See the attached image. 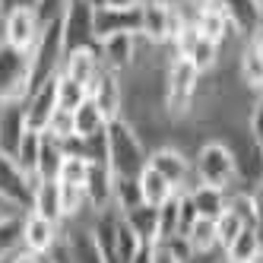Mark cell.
<instances>
[{
	"label": "cell",
	"mask_w": 263,
	"mask_h": 263,
	"mask_svg": "<svg viewBox=\"0 0 263 263\" xmlns=\"http://www.w3.org/2000/svg\"><path fill=\"white\" fill-rule=\"evenodd\" d=\"M260 184H263V175H260Z\"/></svg>",
	"instance_id": "49"
},
{
	"label": "cell",
	"mask_w": 263,
	"mask_h": 263,
	"mask_svg": "<svg viewBox=\"0 0 263 263\" xmlns=\"http://www.w3.org/2000/svg\"><path fill=\"white\" fill-rule=\"evenodd\" d=\"M61 73L73 77L77 83H83L86 89L96 83V77L102 73V58H99V48L89 45V48H73L64 54V64H61Z\"/></svg>",
	"instance_id": "18"
},
{
	"label": "cell",
	"mask_w": 263,
	"mask_h": 263,
	"mask_svg": "<svg viewBox=\"0 0 263 263\" xmlns=\"http://www.w3.org/2000/svg\"><path fill=\"white\" fill-rule=\"evenodd\" d=\"M124 222L137 232V238L143 244H153L159 241V206H149V203H140L137 210L124 213Z\"/></svg>",
	"instance_id": "26"
},
{
	"label": "cell",
	"mask_w": 263,
	"mask_h": 263,
	"mask_svg": "<svg viewBox=\"0 0 263 263\" xmlns=\"http://www.w3.org/2000/svg\"><path fill=\"white\" fill-rule=\"evenodd\" d=\"M244 225H248V222H244L235 210H232V206H225V210L216 216V235H219V251H225V248H229V244L241 235V229H244Z\"/></svg>",
	"instance_id": "35"
},
{
	"label": "cell",
	"mask_w": 263,
	"mask_h": 263,
	"mask_svg": "<svg viewBox=\"0 0 263 263\" xmlns=\"http://www.w3.org/2000/svg\"><path fill=\"white\" fill-rule=\"evenodd\" d=\"M26 134V118H23V102L16 105H0V153H16Z\"/></svg>",
	"instance_id": "22"
},
{
	"label": "cell",
	"mask_w": 263,
	"mask_h": 263,
	"mask_svg": "<svg viewBox=\"0 0 263 263\" xmlns=\"http://www.w3.org/2000/svg\"><path fill=\"white\" fill-rule=\"evenodd\" d=\"M137 181H140L143 203H149V206H162L165 200H172V197H175V184L168 181L162 172H156L153 165H146L143 172L137 175Z\"/></svg>",
	"instance_id": "25"
},
{
	"label": "cell",
	"mask_w": 263,
	"mask_h": 263,
	"mask_svg": "<svg viewBox=\"0 0 263 263\" xmlns=\"http://www.w3.org/2000/svg\"><path fill=\"white\" fill-rule=\"evenodd\" d=\"M35 0H0V13H7V10H13V7H32Z\"/></svg>",
	"instance_id": "43"
},
{
	"label": "cell",
	"mask_w": 263,
	"mask_h": 263,
	"mask_svg": "<svg viewBox=\"0 0 263 263\" xmlns=\"http://www.w3.org/2000/svg\"><path fill=\"white\" fill-rule=\"evenodd\" d=\"M257 263H263V257H260V260H257Z\"/></svg>",
	"instance_id": "48"
},
{
	"label": "cell",
	"mask_w": 263,
	"mask_h": 263,
	"mask_svg": "<svg viewBox=\"0 0 263 263\" xmlns=\"http://www.w3.org/2000/svg\"><path fill=\"white\" fill-rule=\"evenodd\" d=\"M89 99L102 108V115L108 121H115L124 115V77L111 73L102 67V73L96 77V83L89 86Z\"/></svg>",
	"instance_id": "16"
},
{
	"label": "cell",
	"mask_w": 263,
	"mask_h": 263,
	"mask_svg": "<svg viewBox=\"0 0 263 263\" xmlns=\"http://www.w3.org/2000/svg\"><path fill=\"white\" fill-rule=\"evenodd\" d=\"M73 124H77V137H96V134H105L108 127V118L102 115V108L86 99L77 111H73Z\"/></svg>",
	"instance_id": "30"
},
{
	"label": "cell",
	"mask_w": 263,
	"mask_h": 263,
	"mask_svg": "<svg viewBox=\"0 0 263 263\" xmlns=\"http://www.w3.org/2000/svg\"><path fill=\"white\" fill-rule=\"evenodd\" d=\"M35 13H39V20H42V26H48V23H54V20H61V13H64V7H67V0H35Z\"/></svg>",
	"instance_id": "40"
},
{
	"label": "cell",
	"mask_w": 263,
	"mask_h": 263,
	"mask_svg": "<svg viewBox=\"0 0 263 263\" xmlns=\"http://www.w3.org/2000/svg\"><path fill=\"white\" fill-rule=\"evenodd\" d=\"M149 263H181V257L172 251L168 241H153L149 244Z\"/></svg>",
	"instance_id": "41"
},
{
	"label": "cell",
	"mask_w": 263,
	"mask_h": 263,
	"mask_svg": "<svg viewBox=\"0 0 263 263\" xmlns=\"http://www.w3.org/2000/svg\"><path fill=\"white\" fill-rule=\"evenodd\" d=\"M222 254L232 263H257L263 257V225H244L241 235Z\"/></svg>",
	"instance_id": "20"
},
{
	"label": "cell",
	"mask_w": 263,
	"mask_h": 263,
	"mask_svg": "<svg viewBox=\"0 0 263 263\" xmlns=\"http://www.w3.org/2000/svg\"><path fill=\"white\" fill-rule=\"evenodd\" d=\"M140 10H143L140 39L149 42V45H156V48L168 45V42L178 35V29L184 26L175 0H143Z\"/></svg>",
	"instance_id": "5"
},
{
	"label": "cell",
	"mask_w": 263,
	"mask_h": 263,
	"mask_svg": "<svg viewBox=\"0 0 263 263\" xmlns=\"http://www.w3.org/2000/svg\"><path fill=\"white\" fill-rule=\"evenodd\" d=\"M149 165L172 181L175 191H191V187L197 184V178H194V156L184 153V149H178V146H172V143L156 146L153 153H149Z\"/></svg>",
	"instance_id": "9"
},
{
	"label": "cell",
	"mask_w": 263,
	"mask_h": 263,
	"mask_svg": "<svg viewBox=\"0 0 263 263\" xmlns=\"http://www.w3.org/2000/svg\"><path fill=\"white\" fill-rule=\"evenodd\" d=\"M194 26H197V32L203 35V39H210V42H216V45H222V48H225V42H232V39L241 42V35L235 32L229 13H225V7L219 4V0H210V4L197 7Z\"/></svg>",
	"instance_id": "14"
},
{
	"label": "cell",
	"mask_w": 263,
	"mask_h": 263,
	"mask_svg": "<svg viewBox=\"0 0 263 263\" xmlns=\"http://www.w3.org/2000/svg\"><path fill=\"white\" fill-rule=\"evenodd\" d=\"M184 4H191V7H203V4H210V0H184Z\"/></svg>",
	"instance_id": "45"
},
{
	"label": "cell",
	"mask_w": 263,
	"mask_h": 263,
	"mask_svg": "<svg viewBox=\"0 0 263 263\" xmlns=\"http://www.w3.org/2000/svg\"><path fill=\"white\" fill-rule=\"evenodd\" d=\"M86 191V200H89V210L92 213H102V210H111V194H115V175L105 162H92L89 168V178L83 184Z\"/></svg>",
	"instance_id": "19"
},
{
	"label": "cell",
	"mask_w": 263,
	"mask_h": 263,
	"mask_svg": "<svg viewBox=\"0 0 263 263\" xmlns=\"http://www.w3.org/2000/svg\"><path fill=\"white\" fill-rule=\"evenodd\" d=\"M102 67L118 73V77H127L130 67L137 64V51H140V35H108V39L96 42Z\"/></svg>",
	"instance_id": "12"
},
{
	"label": "cell",
	"mask_w": 263,
	"mask_h": 263,
	"mask_svg": "<svg viewBox=\"0 0 263 263\" xmlns=\"http://www.w3.org/2000/svg\"><path fill=\"white\" fill-rule=\"evenodd\" d=\"M32 86V51H20L0 39V105H16Z\"/></svg>",
	"instance_id": "4"
},
{
	"label": "cell",
	"mask_w": 263,
	"mask_h": 263,
	"mask_svg": "<svg viewBox=\"0 0 263 263\" xmlns=\"http://www.w3.org/2000/svg\"><path fill=\"white\" fill-rule=\"evenodd\" d=\"M187 197H191L197 216H206V219H216L225 210V200H229L225 191H219V187H206V184H194L191 191H187Z\"/></svg>",
	"instance_id": "27"
},
{
	"label": "cell",
	"mask_w": 263,
	"mask_h": 263,
	"mask_svg": "<svg viewBox=\"0 0 263 263\" xmlns=\"http://www.w3.org/2000/svg\"><path fill=\"white\" fill-rule=\"evenodd\" d=\"M4 263H51V260H48V254H35L29 248H20L13 257H7Z\"/></svg>",
	"instance_id": "42"
},
{
	"label": "cell",
	"mask_w": 263,
	"mask_h": 263,
	"mask_svg": "<svg viewBox=\"0 0 263 263\" xmlns=\"http://www.w3.org/2000/svg\"><path fill=\"white\" fill-rule=\"evenodd\" d=\"M61 29H64V48H89L96 45V7L89 0H67L61 13Z\"/></svg>",
	"instance_id": "7"
},
{
	"label": "cell",
	"mask_w": 263,
	"mask_h": 263,
	"mask_svg": "<svg viewBox=\"0 0 263 263\" xmlns=\"http://www.w3.org/2000/svg\"><path fill=\"white\" fill-rule=\"evenodd\" d=\"M89 168H92V162L89 159H83V156H64V165H61V175H58V181L61 184H86V178H89Z\"/></svg>",
	"instance_id": "37"
},
{
	"label": "cell",
	"mask_w": 263,
	"mask_h": 263,
	"mask_svg": "<svg viewBox=\"0 0 263 263\" xmlns=\"http://www.w3.org/2000/svg\"><path fill=\"white\" fill-rule=\"evenodd\" d=\"M54 111H58V77L32 86L23 99V118H26V127H32V130H42L45 134Z\"/></svg>",
	"instance_id": "10"
},
{
	"label": "cell",
	"mask_w": 263,
	"mask_h": 263,
	"mask_svg": "<svg viewBox=\"0 0 263 263\" xmlns=\"http://www.w3.org/2000/svg\"><path fill=\"white\" fill-rule=\"evenodd\" d=\"M105 143H108L105 165L111 168L115 178H137L149 165V149H146V143L140 140V134L134 130V124H130L127 118L108 121Z\"/></svg>",
	"instance_id": "1"
},
{
	"label": "cell",
	"mask_w": 263,
	"mask_h": 263,
	"mask_svg": "<svg viewBox=\"0 0 263 263\" xmlns=\"http://www.w3.org/2000/svg\"><path fill=\"white\" fill-rule=\"evenodd\" d=\"M67 257L70 263H105L96 235H92V225L86 229H67Z\"/></svg>",
	"instance_id": "23"
},
{
	"label": "cell",
	"mask_w": 263,
	"mask_h": 263,
	"mask_svg": "<svg viewBox=\"0 0 263 263\" xmlns=\"http://www.w3.org/2000/svg\"><path fill=\"white\" fill-rule=\"evenodd\" d=\"M29 213H39L51 222H61L64 225V210H61V184L58 181H45V178H35L32 187V206Z\"/></svg>",
	"instance_id": "21"
},
{
	"label": "cell",
	"mask_w": 263,
	"mask_h": 263,
	"mask_svg": "<svg viewBox=\"0 0 263 263\" xmlns=\"http://www.w3.org/2000/svg\"><path fill=\"white\" fill-rule=\"evenodd\" d=\"M216 263H232V260H225V257H219V260H216Z\"/></svg>",
	"instance_id": "47"
},
{
	"label": "cell",
	"mask_w": 263,
	"mask_h": 263,
	"mask_svg": "<svg viewBox=\"0 0 263 263\" xmlns=\"http://www.w3.org/2000/svg\"><path fill=\"white\" fill-rule=\"evenodd\" d=\"M42 29L45 26L39 20V13H35V7H13L7 13H0V39L20 51H32Z\"/></svg>",
	"instance_id": "8"
},
{
	"label": "cell",
	"mask_w": 263,
	"mask_h": 263,
	"mask_svg": "<svg viewBox=\"0 0 263 263\" xmlns=\"http://www.w3.org/2000/svg\"><path fill=\"white\" fill-rule=\"evenodd\" d=\"M184 238L191 241L194 254H213L219 251V235H216V219H206V216H197L194 225L184 232Z\"/></svg>",
	"instance_id": "29"
},
{
	"label": "cell",
	"mask_w": 263,
	"mask_h": 263,
	"mask_svg": "<svg viewBox=\"0 0 263 263\" xmlns=\"http://www.w3.org/2000/svg\"><path fill=\"white\" fill-rule=\"evenodd\" d=\"M143 203V194H140V181L137 178H115V194H111V206L124 216L130 210H137Z\"/></svg>",
	"instance_id": "32"
},
{
	"label": "cell",
	"mask_w": 263,
	"mask_h": 263,
	"mask_svg": "<svg viewBox=\"0 0 263 263\" xmlns=\"http://www.w3.org/2000/svg\"><path fill=\"white\" fill-rule=\"evenodd\" d=\"M248 134L257 143V149L263 153V89L257 92V99H254V105L248 111Z\"/></svg>",
	"instance_id": "39"
},
{
	"label": "cell",
	"mask_w": 263,
	"mask_h": 263,
	"mask_svg": "<svg viewBox=\"0 0 263 263\" xmlns=\"http://www.w3.org/2000/svg\"><path fill=\"white\" fill-rule=\"evenodd\" d=\"M229 13V20L235 26V32L241 35V42L254 39L263 29V0H219Z\"/></svg>",
	"instance_id": "17"
},
{
	"label": "cell",
	"mask_w": 263,
	"mask_h": 263,
	"mask_svg": "<svg viewBox=\"0 0 263 263\" xmlns=\"http://www.w3.org/2000/svg\"><path fill=\"white\" fill-rule=\"evenodd\" d=\"M39 149H42V130L26 127V134H23L20 146H16L13 159H16V165H20L29 178H35V165H39Z\"/></svg>",
	"instance_id": "31"
},
{
	"label": "cell",
	"mask_w": 263,
	"mask_h": 263,
	"mask_svg": "<svg viewBox=\"0 0 263 263\" xmlns=\"http://www.w3.org/2000/svg\"><path fill=\"white\" fill-rule=\"evenodd\" d=\"M200 77L203 73L187 61V58H175L165 64L162 73V111L168 121H184L194 115L197 105V92H200Z\"/></svg>",
	"instance_id": "2"
},
{
	"label": "cell",
	"mask_w": 263,
	"mask_h": 263,
	"mask_svg": "<svg viewBox=\"0 0 263 263\" xmlns=\"http://www.w3.org/2000/svg\"><path fill=\"white\" fill-rule=\"evenodd\" d=\"M143 10L137 7H96V42L108 39V35H140Z\"/></svg>",
	"instance_id": "11"
},
{
	"label": "cell",
	"mask_w": 263,
	"mask_h": 263,
	"mask_svg": "<svg viewBox=\"0 0 263 263\" xmlns=\"http://www.w3.org/2000/svg\"><path fill=\"white\" fill-rule=\"evenodd\" d=\"M23 248V216L20 219H0V263Z\"/></svg>",
	"instance_id": "36"
},
{
	"label": "cell",
	"mask_w": 263,
	"mask_h": 263,
	"mask_svg": "<svg viewBox=\"0 0 263 263\" xmlns=\"http://www.w3.org/2000/svg\"><path fill=\"white\" fill-rule=\"evenodd\" d=\"M45 134L51 137V140H70V137H77V124H73V111H67V108H58L51 115V121H48V127H45Z\"/></svg>",
	"instance_id": "38"
},
{
	"label": "cell",
	"mask_w": 263,
	"mask_h": 263,
	"mask_svg": "<svg viewBox=\"0 0 263 263\" xmlns=\"http://www.w3.org/2000/svg\"><path fill=\"white\" fill-rule=\"evenodd\" d=\"M64 29H61V20H54L42 29L39 42L32 48V86H39L51 77H58L61 73V64H64ZM29 86V89H32Z\"/></svg>",
	"instance_id": "6"
},
{
	"label": "cell",
	"mask_w": 263,
	"mask_h": 263,
	"mask_svg": "<svg viewBox=\"0 0 263 263\" xmlns=\"http://www.w3.org/2000/svg\"><path fill=\"white\" fill-rule=\"evenodd\" d=\"M64 165V149L58 140H51L48 134H42V149H39V165H35V178L45 181H58Z\"/></svg>",
	"instance_id": "28"
},
{
	"label": "cell",
	"mask_w": 263,
	"mask_h": 263,
	"mask_svg": "<svg viewBox=\"0 0 263 263\" xmlns=\"http://www.w3.org/2000/svg\"><path fill=\"white\" fill-rule=\"evenodd\" d=\"M194 178L197 184H206V187H219V191H235L238 184V162H235V153L222 140L210 137L203 140L197 149H194Z\"/></svg>",
	"instance_id": "3"
},
{
	"label": "cell",
	"mask_w": 263,
	"mask_h": 263,
	"mask_svg": "<svg viewBox=\"0 0 263 263\" xmlns=\"http://www.w3.org/2000/svg\"><path fill=\"white\" fill-rule=\"evenodd\" d=\"M108 7H137V4H143V0H105Z\"/></svg>",
	"instance_id": "44"
},
{
	"label": "cell",
	"mask_w": 263,
	"mask_h": 263,
	"mask_svg": "<svg viewBox=\"0 0 263 263\" xmlns=\"http://www.w3.org/2000/svg\"><path fill=\"white\" fill-rule=\"evenodd\" d=\"M238 80L248 86L251 92L263 89V54L254 42H241V54H238Z\"/></svg>",
	"instance_id": "24"
},
{
	"label": "cell",
	"mask_w": 263,
	"mask_h": 263,
	"mask_svg": "<svg viewBox=\"0 0 263 263\" xmlns=\"http://www.w3.org/2000/svg\"><path fill=\"white\" fill-rule=\"evenodd\" d=\"M32 187H35V178H29L16 159L10 153H0V197H7L13 203H20L23 210L29 213L32 206Z\"/></svg>",
	"instance_id": "15"
},
{
	"label": "cell",
	"mask_w": 263,
	"mask_h": 263,
	"mask_svg": "<svg viewBox=\"0 0 263 263\" xmlns=\"http://www.w3.org/2000/svg\"><path fill=\"white\" fill-rule=\"evenodd\" d=\"M86 99H89V89L83 83H77L73 77H67V73H58V108L77 111Z\"/></svg>",
	"instance_id": "34"
},
{
	"label": "cell",
	"mask_w": 263,
	"mask_h": 263,
	"mask_svg": "<svg viewBox=\"0 0 263 263\" xmlns=\"http://www.w3.org/2000/svg\"><path fill=\"white\" fill-rule=\"evenodd\" d=\"M67 232V222H51L39 213H26L23 216V248L35 251V254H51L54 248L61 244Z\"/></svg>",
	"instance_id": "13"
},
{
	"label": "cell",
	"mask_w": 263,
	"mask_h": 263,
	"mask_svg": "<svg viewBox=\"0 0 263 263\" xmlns=\"http://www.w3.org/2000/svg\"><path fill=\"white\" fill-rule=\"evenodd\" d=\"M181 235V191H175L172 200L159 206V241H168Z\"/></svg>",
	"instance_id": "33"
},
{
	"label": "cell",
	"mask_w": 263,
	"mask_h": 263,
	"mask_svg": "<svg viewBox=\"0 0 263 263\" xmlns=\"http://www.w3.org/2000/svg\"><path fill=\"white\" fill-rule=\"evenodd\" d=\"M89 4H92V7H102V4H105V0H89Z\"/></svg>",
	"instance_id": "46"
}]
</instances>
